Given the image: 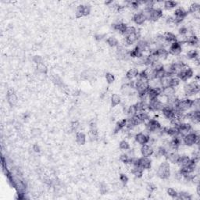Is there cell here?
Masks as SVG:
<instances>
[{
  "instance_id": "c3c4849f",
  "label": "cell",
  "mask_w": 200,
  "mask_h": 200,
  "mask_svg": "<svg viewBox=\"0 0 200 200\" xmlns=\"http://www.w3.org/2000/svg\"><path fill=\"white\" fill-rule=\"evenodd\" d=\"M105 78H106V82H107L108 84H110H110H113L115 81L114 75H113V74L110 73V72L106 74V75H105Z\"/></svg>"
},
{
  "instance_id": "ee69618b",
  "label": "cell",
  "mask_w": 200,
  "mask_h": 200,
  "mask_svg": "<svg viewBox=\"0 0 200 200\" xmlns=\"http://www.w3.org/2000/svg\"><path fill=\"white\" fill-rule=\"evenodd\" d=\"M89 136L90 138V139L94 141V140H96L98 138V136H99V133H98L97 128L96 129H90L89 132Z\"/></svg>"
},
{
  "instance_id": "d4e9b609",
  "label": "cell",
  "mask_w": 200,
  "mask_h": 200,
  "mask_svg": "<svg viewBox=\"0 0 200 200\" xmlns=\"http://www.w3.org/2000/svg\"><path fill=\"white\" fill-rule=\"evenodd\" d=\"M164 130H165L166 134H167V135H169L171 138L177 137V136H181L179 134V130H178V127H164Z\"/></svg>"
},
{
  "instance_id": "f1b7e54d",
  "label": "cell",
  "mask_w": 200,
  "mask_h": 200,
  "mask_svg": "<svg viewBox=\"0 0 200 200\" xmlns=\"http://www.w3.org/2000/svg\"><path fill=\"white\" fill-rule=\"evenodd\" d=\"M76 142L80 145H83L86 142V135L82 131H77L76 132Z\"/></svg>"
},
{
  "instance_id": "94428289",
  "label": "cell",
  "mask_w": 200,
  "mask_h": 200,
  "mask_svg": "<svg viewBox=\"0 0 200 200\" xmlns=\"http://www.w3.org/2000/svg\"><path fill=\"white\" fill-rule=\"evenodd\" d=\"M103 38H104V35H96V39L97 41L103 40Z\"/></svg>"
},
{
  "instance_id": "8fae6325",
  "label": "cell",
  "mask_w": 200,
  "mask_h": 200,
  "mask_svg": "<svg viewBox=\"0 0 200 200\" xmlns=\"http://www.w3.org/2000/svg\"><path fill=\"white\" fill-rule=\"evenodd\" d=\"M161 112L163 113L164 117L168 120H171L175 117V109L168 104L164 105V108L162 109Z\"/></svg>"
},
{
  "instance_id": "603a6c76",
  "label": "cell",
  "mask_w": 200,
  "mask_h": 200,
  "mask_svg": "<svg viewBox=\"0 0 200 200\" xmlns=\"http://www.w3.org/2000/svg\"><path fill=\"white\" fill-rule=\"evenodd\" d=\"M127 27V25H126L125 23H123V22H117V24L113 25V30L123 35H124V32H125Z\"/></svg>"
},
{
  "instance_id": "680465c9",
  "label": "cell",
  "mask_w": 200,
  "mask_h": 200,
  "mask_svg": "<svg viewBox=\"0 0 200 200\" xmlns=\"http://www.w3.org/2000/svg\"><path fill=\"white\" fill-rule=\"evenodd\" d=\"M33 150L35 152V153H40L41 151L40 146L38 145V144H35L33 145Z\"/></svg>"
},
{
  "instance_id": "74e56055",
  "label": "cell",
  "mask_w": 200,
  "mask_h": 200,
  "mask_svg": "<svg viewBox=\"0 0 200 200\" xmlns=\"http://www.w3.org/2000/svg\"><path fill=\"white\" fill-rule=\"evenodd\" d=\"M106 42L110 45V47L114 48V47H117L119 45V41L117 38H115L113 36H110L107 38V40H106Z\"/></svg>"
},
{
  "instance_id": "4316f807",
  "label": "cell",
  "mask_w": 200,
  "mask_h": 200,
  "mask_svg": "<svg viewBox=\"0 0 200 200\" xmlns=\"http://www.w3.org/2000/svg\"><path fill=\"white\" fill-rule=\"evenodd\" d=\"M186 44L191 46H197L198 45V38L194 34L188 35L186 38Z\"/></svg>"
},
{
  "instance_id": "ac0fdd59",
  "label": "cell",
  "mask_w": 200,
  "mask_h": 200,
  "mask_svg": "<svg viewBox=\"0 0 200 200\" xmlns=\"http://www.w3.org/2000/svg\"><path fill=\"white\" fill-rule=\"evenodd\" d=\"M13 188L17 190V193H25L26 191V184L21 180H15Z\"/></svg>"
},
{
  "instance_id": "7bdbcfd3",
  "label": "cell",
  "mask_w": 200,
  "mask_h": 200,
  "mask_svg": "<svg viewBox=\"0 0 200 200\" xmlns=\"http://www.w3.org/2000/svg\"><path fill=\"white\" fill-rule=\"evenodd\" d=\"M199 4L197 3V2H193L191 3L189 6V9H188V12L191 13H196L198 12L199 10Z\"/></svg>"
},
{
  "instance_id": "11a10c76",
  "label": "cell",
  "mask_w": 200,
  "mask_h": 200,
  "mask_svg": "<svg viewBox=\"0 0 200 200\" xmlns=\"http://www.w3.org/2000/svg\"><path fill=\"white\" fill-rule=\"evenodd\" d=\"M91 13V6L89 5H84V17L89 16Z\"/></svg>"
},
{
  "instance_id": "5b68a950",
  "label": "cell",
  "mask_w": 200,
  "mask_h": 200,
  "mask_svg": "<svg viewBox=\"0 0 200 200\" xmlns=\"http://www.w3.org/2000/svg\"><path fill=\"white\" fill-rule=\"evenodd\" d=\"M198 140H199V136L196 132H194V131L188 133L182 138V142H184V144L187 146H189V147L193 146L195 144H198Z\"/></svg>"
},
{
  "instance_id": "30bf717a",
  "label": "cell",
  "mask_w": 200,
  "mask_h": 200,
  "mask_svg": "<svg viewBox=\"0 0 200 200\" xmlns=\"http://www.w3.org/2000/svg\"><path fill=\"white\" fill-rule=\"evenodd\" d=\"M150 135L149 134H146L145 133L139 132L134 134V139L137 143L140 145H143L148 144L150 140Z\"/></svg>"
},
{
  "instance_id": "3957f363",
  "label": "cell",
  "mask_w": 200,
  "mask_h": 200,
  "mask_svg": "<svg viewBox=\"0 0 200 200\" xmlns=\"http://www.w3.org/2000/svg\"><path fill=\"white\" fill-rule=\"evenodd\" d=\"M199 85L197 81H192L184 86V93L187 97H191L199 92Z\"/></svg>"
},
{
  "instance_id": "5bb4252c",
  "label": "cell",
  "mask_w": 200,
  "mask_h": 200,
  "mask_svg": "<svg viewBox=\"0 0 200 200\" xmlns=\"http://www.w3.org/2000/svg\"><path fill=\"white\" fill-rule=\"evenodd\" d=\"M7 102L11 106H16L18 103V98L17 96L16 92H14L12 89H9L7 92Z\"/></svg>"
},
{
  "instance_id": "f5cc1de1",
  "label": "cell",
  "mask_w": 200,
  "mask_h": 200,
  "mask_svg": "<svg viewBox=\"0 0 200 200\" xmlns=\"http://www.w3.org/2000/svg\"><path fill=\"white\" fill-rule=\"evenodd\" d=\"M120 181L123 184H127V182H128L129 178H128V177L126 175V174H120Z\"/></svg>"
},
{
  "instance_id": "7a4b0ae2",
  "label": "cell",
  "mask_w": 200,
  "mask_h": 200,
  "mask_svg": "<svg viewBox=\"0 0 200 200\" xmlns=\"http://www.w3.org/2000/svg\"><path fill=\"white\" fill-rule=\"evenodd\" d=\"M157 176L162 180H167L171 176V166L168 162H163L157 170Z\"/></svg>"
},
{
  "instance_id": "6f0895ef",
  "label": "cell",
  "mask_w": 200,
  "mask_h": 200,
  "mask_svg": "<svg viewBox=\"0 0 200 200\" xmlns=\"http://www.w3.org/2000/svg\"><path fill=\"white\" fill-rule=\"evenodd\" d=\"M33 61L36 64H38V63H43V59L40 56H35L33 58Z\"/></svg>"
},
{
  "instance_id": "cb8c5ba5",
  "label": "cell",
  "mask_w": 200,
  "mask_h": 200,
  "mask_svg": "<svg viewBox=\"0 0 200 200\" xmlns=\"http://www.w3.org/2000/svg\"><path fill=\"white\" fill-rule=\"evenodd\" d=\"M156 52H157V55L158 56L160 61L167 59L169 57V55H170L168 50L167 49H165V48H160V49H157Z\"/></svg>"
},
{
  "instance_id": "f6af8a7d",
  "label": "cell",
  "mask_w": 200,
  "mask_h": 200,
  "mask_svg": "<svg viewBox=\"0 0 200 200\" xmlns=\"http://www.w3.org/2000/svg\"><path fill=\"white\" fill-rule=\"evenodd\" d=\"M75 16L77 18H81L84 17V5H79L77 7Z\"/></svg>"
},
{
  "instance_id": "9a60e30c",
  "label": "cell",
  "mask_w": 200,
  "mask_h": 200,
  "mask_svg": "<svg viewBox=\"0 0 200 200\" xmlns=\"http://www.w3.org/2000/svg\"><path fill=\"white\" fill-rule=\"evenodd\" d=\"M140 152H141L142 156L145 157H150L154 154V149H153V146L149 144L142 145Z\"/></svg>"
},
{
  "instance_id": "f35d334b",
  "label": "cell",
  "mask_w": 200,
  "mask_h": 200,
  "mask_svg": "<svg viewBox=\"0 0 200 200\" xmlns=\"http://www.w3.org/2000/svg\"><path fill=\"white\" fill-rule=\"evenodd\" d=\"M132 89H132V88L130 87V84L125 83L121 86L120 91H121V92L124 95H130L131 94V91H132Z\"/></svg>"
},
{
  "instance_id": "9c48e42d",
  "label": "cell",
  "mask_w": 200,
  "mask_h": 200,
  "mask_svg": "<svg viewBox=\"0 0 200 200\" xmlns=\"http://www.w3.org/2000/svg\"><path fill=\"white\" fill-rule=\"evenodd\" d=\"M169 54L174 56H178L182 52V45L178 42H173L170 45L168 49Z\"/></svg>"
},
{
  "instance_id": "d590c367",
  "label": "cell",
  "mask_w": 200,
  "mask_h": 200,
  "mask_svg": "<svg viewBox=\"0 0 200 200\" xmlns=\"http://www.w3.org/2000/svg\"><path fill=\"white\" fill-rule=\"evenodd\" d=\"M181 80L178 78L177 76H174L171 77V78H170V82H169V86H171V87L174 88L176 89L177 87L179 86V85L181 84Z\"/></svg>"
},
{
  "instance_id": "9f6ffc18",
  "label": "cell",
  "mask_w": 200,
  "mask_h": 200,
  "mask_svg": "<svg viewBox=\"0 0 200 200\" xmlns=\"http://www.w3.org/2000/svg\"><path fill=\"white\" fill-rule=\"evenodd\" d=\"M41 134H42V131L39 128H33L32 130V134L34 137H38L41 135Z\"/></svg>"
},
{
  "instance_id": "4fadbf2b",
  "label": "cell",
  "mask_w": 200,
  "mask_h": 200,
  "mask_svg": "<svg viewBox=\"0 0 200 200\" xmlns=\"http://www.w3.org/2000/svg\"><path fill=\"white\" fill-rule=\"evenodd\" d=\"M178 128V130H179V134L182 138L184 135H186L187 134L192 131V127H191V124L189 123H185V122H182Z\"/></svg>"
},
{
  "instance_id": "83f0119b",
  "label": "cell",
  "mask_w": 200,
  "mask_h": 200,
  "mask_svg": "<svg viewBox=\"0 0 200 200\" xmlns=\"http://www.w3.org/2000/svg\"><path fill=\"white\" fill-rule=\"evenodd\" d=\"M198 56H199V53L197 49H190L186 53L187 59L194 61L198 60Z\"/></svg>"
},
{
  "instance_id": "2e32d148",
  "label": "cell",
  "mask_w": 200,
  "mask_h": 200,
  "mask_svg": "<svg viewBox=\"0 0 200 200\" xmlns=\"http://www.w3.org/2000/svg\"><path fill=\"white\" fill-rule=\"evenodd\" d=\"M138 166L141 167L143 170H149L151 168L152 162L149 157H142L141 158H138Z\"/></svg>"
},
{
  "instance_id": "7dc6e473",
  "label": "cell",
  "mask_w": 200,
  "mask_h": 200,
  "mask_svg": "<svg viewBox=\"0 0 200 200\" xmlns=\"http://www.w3.org/2000/svg\"><path fill=\"white\" fill-rule=\"evenodd\" d=\"M137 31H138L137 28H134V26H127V28H126L125 32H124V36L125 37V36H127V35H131V34H133V33H135Z\"/></svg>"
},
{
  "instance_id": "52a82bcc",
  "label": "cell",
  "mask_w": 200,
  "mask_h": 200,
  "mask_svg": "<svg viewBox=\"0 0 200 200\" xmlns=\"http://www.w3.org/2000/svg\"><path fill=\"white\" fill-rule=\"evenodd\" d=\"M164 103L160 101V99H151L149 101V110L151 112H158L161 111L164 108Z\"/></svg>"
},
{
  "instance_id": "8992f818",
  "label": "cell",
  "mask_w": 200,
  "mask_h": 200,
  "mask_svg": "<svg viewBox=\"0 0 200 200\" xmlns=\"http://www.w3.org/2000/svg\"><path fill=\"white\" fill-rule=\"evenodd\" d=\"M193 74L194 73L192 69L190 68L187 64H184V66H183L181 71L176 75V76L178 77V78L181 80V81H186L189 80L191 77H192Z\"/></svg>"
},
{
  "instance_id": "6da1fadb",
  "label": "cell",
  "mask_w": 200,
  "mask_h": 200,
  "mask_svg": "<svg viewBox=\"0 0 200 200\" xmlns=\"http://www.w3.org/2000/svg\"><path fill=\"white\" fill-rule=\"evenodd\" d=\"M194 100L188 98H185V99H179L178 102V104L176 106V110H178L182 113H185L188 111V110L192 108L193 106Z\"/></svg>"
},
{
  "instance_id": "ab89813d",
  "label": "cell",
  "mask_w": 200,
  "mask_h": 200,
  "mask_svg": "<svg viewBox=\"0 0 200 200\" xmlns=\"http://www.w3.org/2000/svg\"><path fill=\"white\" fill-rule=\"evenodd\" d=\"M36 69L37 70H38V72H39L40 74H46L48 73V67L44 63H41L37 64Z\"/></svg>"
},
{
  "instance_id": "ffe728a7",
  "label": "cell",
  "mask_w": 200,
  "mask_h": 200,
  "mask_svg": "<svg viewBox=\"0 0 200 200\" xmlns=\"http://www.w3.org/2000/svg\"><path fill=\"white\" fill-rule=\"evenodd\" d=\"M180 154H178L177 152H171V153H168L167 155L166 156V158L168 160L169 162H171V164H178V160L180 158Z\"/></svg>"
},
{
  "instance_id": "bcb514c9",
  "label": "cell",
  "mask_w": 200,
  "mask_h": 200,
  "mask_svg": "<svg viewBox=\"0 0 200 200\" xmlns=\"http://www.w3.org/2000/svg\"><path fill=\"white\" fill-rule=\"evenodd\" d=\"M119 147H120V149L123 150V151H128V150L130 149V145H129V143L127 142V141H125V140H122V141L120 142V144H119Z\"/></svg>"
},
{
  "instance_id": "f546056e",
  "label": "cell",
  "mask_w": 200,
  "mask_h": 200,
  "mask_svg": "<svg viewBox=\"0 0 200 200\" xmlns=\"http://www.w3.org/2000/svg\"><path fill=\"white\" fill-rule=\"evenodd\" d=\"M164 38H165V40L167 41V42L169 45H171L173 42H177L178 37L176 36L174 34L171 33V32H166V33L164 34Z\"/></svg>"
},
{
  "instance_id": "60d3db41",
  "label": "cell",
  "mask_w": 200,
  "mask_h": 200,
  "mask_svg": "<svg viewBox=\"0 0 200 200\" xmlns=\"http://www.w3.org/2000/svg\"><path fill=\"white\" fill-rule=\"evenodd\" d=\"M178 5V2H175V1H171V0H169V1H166V2H164V6L166 9L167 10H170V9H172L174 8H175Z\"/></svg>"
},
{
  "instance_id": "44dd1931",
  "label": "cell",
  "mask_w": 200,
  "mask_h": 200,
  "mask_svg": "<svg viewBox=\"0 0 200 200\" xmlns=\"http://www.w3.org/2000/svg\"><path fill=\"white\" fill-rule=\"evenodd\" d=\"M139 74V70H138L136 67H133L129 69L128 71L126 74V78L128 81H132L134 79L137 78Z\"/></svg>"
},
{
  "instance_id": "e575fe53",
  "label": "cell",
  "mask_w": 200,
  "mask_h": 200,
  "mask_svg": "<svg viewBox=\"0 0 200 200\" xmlns=\"http://www.w3.org/2000/svg\"><path fill=\"white\" fill-rule=\"evenodd\" d=\"M143 55L144 54H143L142 52L136 47H134V49L129 51V56H130V58L138 59V58H140L142 56H143Z\"/></svg>"
},
{
  "instance_id": "277c9868",
  "label": "cell",
  "mask_w": 200,
  "mask_h": 200,
  "mask_svg": "<svg viewBox=\"0 0 200 200\" xmlns=\"http://www.w3.org/2000/svg\"><path fill=\"white\" fill-rule=\"evenodd\" d=\"M149 89V81L138 80V79H137V80L135 81L134 89H135V91H136V92H137V94H138V97L147 94V92H148Z\"/></svg>"
},
{
  "instance_id": "1f68e13d",
  "label": "cell",
  "mask_w": 200,
  "mask_h": 200,
  "mask_svg": "<svg viewBox=\"0 0 200 200\" xmlns=\"http://www.w3.org/2000/svg\"><path fill=\"white\" fill-rule=\"evenodd\" d=\"M191 161V158L189 157H188L187 155H182L180 156L179 160H178V164L180 166V167H184V166L188 165V164Z\"/></svg>"
},
{
  "instance_id": "e0dca14e",
  "label": "cell",
  "mask_w": 200,
  "mask_h": 200,
  "mask_svg": "<svg viewBox=\"0 0 200 200\" xmlns=\"http://www.w3.org/2000/svg\"><path fill=\"white\" fill-rule=\"evenodd\" d=\"M163 17V10L160 8H153L151 11V15H150L149 21L152 22H156L159 21L160 18Z\"/></svg>"
},
{
  "instance_id": "484cf974",
  "label": "cell",
  "mask_w": 200,
  "mask_h": 200,
  "mask_svg": "<svg viewBox=\"0 0 200 200\" xmlns=\"http://www.w3.org/2000/svg\"><path fill=\"white\" fill-rule=\"evenodd\" d=\"M161 95L164 96L165 97L169 98L173 96H175L176 95V89L174 88L171 87V86H168V87L164 88L162 89V92H161Z\"/></svg>"
},
{
  "instance_id": "7402d4cb",
  "label": "cell",
  "mask_w": 200,
  "mask_h": 200,
  "mask_svg": "<svg viewBox=\"0 0 200 200\" xmlns=\"http://www.w3.org/2000/svg\"><path fill=\"white\" fill-rule=\"evenodd\" d=\"M133 21H134V24H136L137 25H142L146 21V18L145 17L144 15L142 13V12L136 13L134 14V16H133Z\"/></svg>"
},
{
  "instance_id": "db71d44e",
  "label": "cell",
  "mask_w": 200,
  "mask_h": 200,
  "mask_svg": "<svg viewBox=\"0 0 200 200\" xmlns=\"http://www.w3.org/2000/svg\"><path fill=\"white\" fill-rule=\"evenodd\" d=\"M188 33V29L187 27L183 26L179 29V35L181 36H185Z\"/></svg>"
},
{
  "instance_id": "681fc988",
  "label": "cell",
  "mask_w": 200,
  "mask_h": 200,
  "mask_svg": "<svg viewBox=\"0 0 200 200\" xmlns=\"http://www.w3.org/2000/svg\"><path fill=\"white\" fill-rule=\"evenodd\" d=\"M167 194H168L171 197V198H177V196H178V192L177 191H176L174 188H170L167 189Z\"/></svg>"
},
{
  "instance_id": "8d00e7d4",
  "label": "cell",
  "mask_w": 200,
  "mask_h": 200,
  "mask_svg": "<svg viewBox=\"0 0 200 200\" xmlns=\"http://www.w3.org/2000/svg\"><path fill=\"white\" fill-rule=\"evenodd\" d=\"M121 103V98L118 94H113L111 96V105L113 107L118 106Z\"/></svg>"
},
{
  "instance_id": "d6986e66",
  "label": "cell",
  "mask_w": 200,
  "mask_h": 200,
  "mask_svg": "<svg viewBox=\"0 0 200 200\" xmlns=\"http://www.w3.org/2000/svg\"><path fill=\"white\" fill-rule=\"evenodd\" d=\"M136 44L137 45H136L135 47L139 49L143 54H144L145 52L149 50V42L145 39H139Z\"/></svg>"
},
{
  "instance_id": "91938a15",
  "label": "cell",
  "mask_w": 200,
  "mask_h": 200,
  "mask_svg": "<svg viewBox=\"0 0 200 200\" xmlns=\"http://www.w3.org/2000/svg\"><path fill=\"white\" fill-rule=\"evenodd\" d=\"M107 191V188H106V186L105 184H102L101 187H100V191H101L102 194H105Z\"/></svg>"
},
{
  "instance_id": "816d5d0a",
  "label": "cell",
  "mask_w": 200,
  "mask_h": 200,
  "mask_svg": "<svg viewBox=\"0 0 200 200\" xmlns=\"http://www.w3.org/2000/svg\"><path fill=\"white\" fill-rule=\"evenodd\" d=\"M70 127H71L72 130L74 131H76L80 128V123H79L77 120H75V121H73L71 123V125H70Z\"/></svg>"
},
{
  "instance_id": "f907efd6",
  "label": "cell",
  "mask_w": 200,
  "mask_h": 200,
  "mask_svg": "<svg viewBox=\"0 0 200 200\" xmlns=\"http://www.w3.org/2000/svg\"><path fill=\"white\" fill-rule=\"evenodd\" d=\"M146 189H147V191H148L149 193H153V192H154V191L157 190V186H156L154 184H153V183H149V184H147Z\"/></svg>"
},
{
  "instance_id": "4dcf8cb0",
  "label": "cell",
  "mask_w": 200,
  "mask_h": 200,
  "mask_svg": "<svg viewBox=\"0 0 200 200\" xmlns=\"http://www.w3.org/2000/svg\"><path fill=\"white\" fill-rule=\"evenodd\" d=\"M126 123H127V119H122L119 120L114 128V133H118L120 130H124L126 127Z\"/></svg>"
},
{
  "instance_id": "7c38bea8",
  "label": "cell",
  "mask_w": 200,
  "mask_h": 200,
  "mask_svg": "<svg viewBox=\"0 0 200 200\" xmlns=\"http://www.w3.org/2000/svg\"><path fill=\"white\" fill-rule=\"evenodd\" d=\"M140 39V33L139 32H136L135 33H133L131 35H129L127 36H125L124 42L127 45H132L134 44L137 43L138 40Z\"/></svg>"
},
{
  "instance_id": "d6a6232c",
  "label": "cell",
  "mask_w": 200,
  "mask_h": 200,
  "mask_svg": "<svg viewBox=\"0 0 200 200\" xmlns=\"http://www.w3.org/2000/svg\"><path fill=\"white\" fill-rule=\"evenodd\" d=\"M143 172H144V170L142 169L140 167H138V166L131 167V173L135 176L136 178H142L143 175Z\"/></svg>"
},
{
  "instance_id": "836d02e7",
  "label": "cell",
  "mask_w": 200,
  "mask_h": 200,
  "mask_svg": "<svg viewBox=\"0 0 200 200\" xmlns=\"http://www.w3.org/2000/svg\"><path fill=\"white\" fill-rule=\"evenodd\" d=\"M138 113V110L137 106H136L135 104L130 105L128 108H127V116H128V117H134V116H136Z\"/></svg>"
},
{
  "instance_id": "ba28073f",
  "label": "cell",
  "mask_w": 200,
  "mask_h": 200,
  "mask_svg": "<svg viewBox=\"0 0 200 200\" xmlns=\"http://www.w3.org/2000/svg\"><path fill=\"white\" fill-rule=\"evenodd\" d=\"M188 15V12L184 10L182 8H178L174 11V25H179L184 20V18L186 17Z\"/></svg>"
},
{
  "instance_id": "b9f144b4",
  "label": "cell",
  "mask_w": 200,
  "mask_h": 200,
  "mask_svg": "<svg viewBox=\"0 0 200 200\" xmlns=\"http://www.w3.org/2000/svg\"><path fill=\"white\" fill-rule=\"evenodd\" d=\"M177 198L181 200H191V198H192V197H191V195H190L189 193H188V192L181 191V192H178Z\"/></svg>"
}]
</instances>
